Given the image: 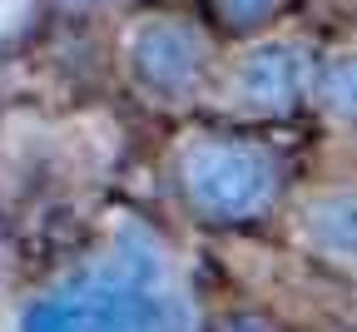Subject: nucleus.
Listing matches in <instances>:
<instances>
[{
  "label": "nucleus",
  "instance_id": "6e6552de",
  "mask_svg": "<svg viewBox=\"0 0 357 332\" xmlns=\"http://www.w3.org/2000/svg\"><path fill=\"white\" fill-rule=\"evenodd\" d=\"M223 332H273V327H268L263 317H229V322H223Z\"/></svg>",
  "mask_w": 357,
  "mask_h": 332
},
{
  "label": "nucleus",
  "instance_id": "f257e3e1",
  "mask_svg": "<svg viewBox=\"0 0 357 332\" xmlns=\"http://www.w3.org/2000/svg\"><path fill=\"white\" fill-rule=\"evenodd\" d=\"M178 183H184V199L213 218V223H234L258 213L273 199L278 169L263 149L253 144H234V139H204V144L184 149L178 159Z\"/></svg>",
  "mask_w": 357,
  "mask_h": 332
},
{
  "label": "nucleus",
  "instance_id": "0eeeda50",
  "mask_svg": "<svg viewBox=\"0 0 357 332\" xmlns=\"http://www.w3.org/2000/svg\"><path fill=\"white\" fill-rule=\"evenodd\" d=\"M223 15H229L234 25H258L268 10H273V0H218Z\"/></svg>",
  "mask_w": 357,
  "mask_h": 332
},
{
  "label": "nucleus",
  "instance_id": "f03ea898",
  "mask_svg": "<svg viewBox=\"0 0 357 332\" xmlns=\"http://www.w3.org/2000/svg\"><path fill=\"white\" fill-rule=\"evenodd\" d=\"M20 332H154V308L134 278L119 268H95L40 298L20 317Z\"/></svg>",
  "mask_w": 357,
  "mask_h": 332
},
{
  "label": "nucleus",
  "instance_id": "423d86ee",
  "mask_svg": "<svg viewBox=\"0 0 357 332\" xmlns=\"http://www.w3.org/2000/svg\"><path fill=\"white\" fill-rule=\"evenodd\" d=\"M318 100L337 119H357V55H337L318 75Z\"/></svg>",
  "mask_w": 357,
  "mask_h": 332
},
{
  "label": "nucleus",
  "instance_id": "7ed1b4c3",
  "mask_svg": "<svg viewBox=\"0 0 357 332\" xmlns=\"http://www.w3.org/2000/svg\"><path fill=\"white\" fill-rule=\"evenodd\" d=\"M129 60H134V75H139L144 89L178 94L204 70V40H199V30L178 25V20H149V25H139V35H134Z\"/></svg>",
  "mask_w": 357,
  "mask_h": 332
},
{
  "label": "nucleus",
  "instance_id": "20e7f679",
  "mask_svg": "<svg viewBox=\"0 0 357 332\" xmlns=\"http://www.w3.org/2000/svg\"><path fill=\"white\" fill-rule=\"evenodd\" d=\"M243 100L258 105V110H293L298 105V94L307 84V60L298 45H263V50L248 55L243 65Z\"/></svg>",
  "mask_w": 357,
  "mask_h": 332
},
{
  "label": "nucleus",
  "instance_id": "39448f33",
  "mask_svg": "<svg viewBox=\"0 0 357 332\" xmlns=\"http://www.w3.org/2000/svg\"><path fill=\"white\" fill-rule=\"evenodd\" d=\"M307 233L333 258H357V194H323L307 204Z\"/></svg>",
  "mask_w": 357,
  "mask_h": 332
}]
</instances>
